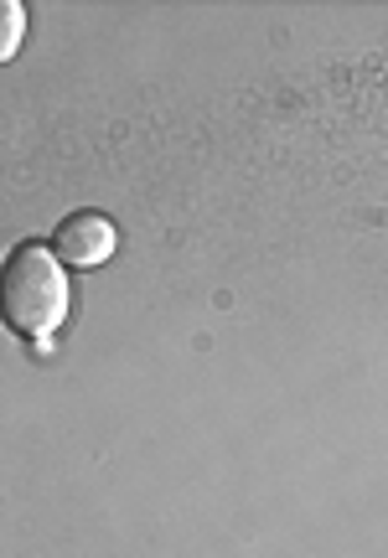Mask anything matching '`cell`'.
<instances>
[{"label": "cell", "instance_id": "obj_2", "mask_svg": "<svg viewBox=\"0 0 388 558\" xmlns=\"http://www.w3.org/2000/svg\"><path fill=\"white\" fill-rule=\"evenodd\" d=\"M120 248V228L104 213H73L52 228V254L62 259V269H99L114 259Z\"/></svg>", "mask_w": 388, "mask_h": 558}, {"label": "cell", "instance_id": "obj_3", "mask_svg": "<svg viewBox=\"0 0 388 558\" xmlns=\"http://www.w3.org/2000/svg\"><path fill=\"white\" fill-rule=\"evenodd\" d=\"M26 41V5L21 0H0V62H11Z\"/></svg>", "mask_w": 388, "mask_h": 558}, {"label": "cell", "instance_id": "obj_1", "mask_svg": "<svg viewBox=\"0 0 388 558\" xmlns=\"http://www.w3.org/2000/svg\"><path fill=\"white\" fill-rule=\"evenodd\" d=\"M73 311V279L47 243H16L0 264V320L16 337L37 341L47 352V337L58 331Z\"/></svg>", "mask_w": 388, "mask_h": 558}]
</instances>
